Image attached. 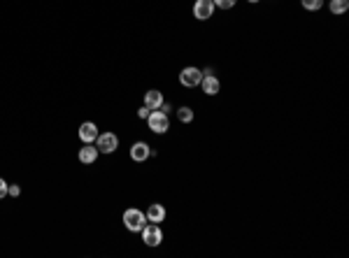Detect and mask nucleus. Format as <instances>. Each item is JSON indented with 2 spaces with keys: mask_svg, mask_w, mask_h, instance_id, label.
<instances>
[{
  "mask_svg": "<svg viewBox=\"0 0 349 258\" xmlns=\"http://www.w3.org/2000/svg\"><path fill=\"white\" fill-rule=\"evenodd\" d=\"M147 121H149V131H154L156 135H163V133L170 131V119L165 112H161V109H151L149 116H147Z\"/></svg>",
  "mask_w": 349,
  "mask_h": 258,
  "instance_id": "obj_1",
  "label": "nucleus"
},
{
  "mask_svg": "<svg viewBox=\"0 0 349 258\" xmlns=\"http://www.w3.org/2000/svg\"><path fill=\"white\" fill-rule=\"evenodd\" d=\"M145 223H147L145 212H140V210H126L124 212V226H126L131 233H140V230L145 228Z\"/></svg>",
  "mask_w": 349,
  "mask_h": 258,
  "instance_id": "obj_2",
  "label": "nucleus"
},
{
  "mask_svg": "<svg viewBox=\"0 0 349 258\" xmlns=\"http://www.w3.org/2000/svg\"><path fill=\"white\" fill-rule=\"evenodd\" d=\"M117 147H119V138L114 133H100L96 138V149L100 154H114Z\"/></svg>",
  "mask_w": 349,
  "mask_h": 258,
  "instance_id": "obj_3",
  "label": "nucleus"
},
{
  "mask_svg": "<svg viewBox=\"0 0 349 258\" xmlns=\"http://www.w3.org/2000/svg\"><path fill=\"white\" fill-rule=\"evenodd\" d=\"M140 233H142V242H145L147 246H158L163 242V233H161V228H158V223L149 221V226L145 223V228L140 230Z\"/></svg>",
  "mask_w": 349,
  "mask_h": 258,
  "instance_id": "obj_4",
  "label": "nucleus"
},
{
  "mask_svg": "<svg viewBox=\"0 0 349 258\" xmlns=\"http://www.w3.org/2000/svg\"><path fill=\"white\" fill-rule=\"evenodd\" d=\"M200 79H203V72L198 70V68H184V70L180 72V82L182 86H187V89H193V86H200Z\"/></svg>",
  "mask_w": 349,
  "mask_h": 258,
  "instance_id": "obj_5",
  "label": "nucleus"
},
{
  "mask_svg": "<svg viewBox=\"0 0 349 258\" xmlns=\"http://www.w3.org/2000/svg\"><path fill=\"white\" fill-rule=\"evenodd\" d=\"M212 14H214V3L212 0H196L193 17L198 19V21H207V19H212Z\"/></svg>",
  "mask_w": 349,
  "mask_h": 258,
  "instance_id": "obj_6",
  "label": "nucleus"
},
{
  "mask_svg": "<svg viewBox=\"0 0 349 258\" xmlns=\"http://www.w3.org/2000/svg\"><path fill=\"white\" fill-rule=\"evenodd\" d=\"M98 135H100V133H98V126L93 123V121H86V123L79 126V140H82L84 144H93Z\"/></svg>",
  "mask_w": 349,
  "mask_h": 258,
  "instance_id": "obj_7",
  "label": "nucleus"
},
{
  "mask_svg": "<svg viewBox=\"0 0 349 258\" xmlns=\"http://www.w3.org/2000/svg\"><path fill=\"white\" fill-rule=\"evenodd\" d=\"M151 156V149H149V144H145V142H135L131 147V158L135 163H142V161H147V158Z\"/></svg>",
  "mask_w": 349,
  "mask_h": 258,
  "instance_id": "obj_8",
  "label": "nucleus"
},
{
  "mask_svg": "<svg viewBox=\"0 0 349 258\" xmlns=\"http://www.w3.org/2000/svg\"><path fill=\"white\" fill-rule=\"evenodd\" d=\"M200 86H203L205 96H217L219 89H221V84H219V79L214 77V75H205V77L200 79Z\"/></svg>",
  "mask_w": 349,
  "mask_h": 258,
  "instance_id": "obj_9",
  "label": "nucleus"
},
{
  "mask_svg": "<svg viewBox=\"0 0 349 258\" xmlns=\"http://www.w3.org/2000/svg\"><path fill=\"white\" fill-rule=\"evenodd\" d=\"M98 154H100V151H98L93 144H84V147L79 149V161L84 163V165H93V163L98 161Z\"/></svg>",
  "mask_w": 349,
  "mask_h": 258,
  "instance_id": "obj_10",
  "label": "nucleus"
},
{
  "mask_svg": "<svg viewBox=\"0 0 349 258\" xmlns=\"http://www.w3.org/2000/svg\"><path fill=\"white\" fill-rule=\"evenodd\" d=\"M145 216H147V221H151V223H161L165 219V207L154 203V205H149V210L145 212Z\"/></svg>",
  "mask_w": 349,
  "mask_h": 258,
  "instance_id": "obj_11",
  "label": "nucleus"
},
{
  "mask_svg": "<svg viewBox=\"0 0 349 258\" xmlns=\"http://www.w3.org/2000/svg\"><path fill=\"white\" fill-rule=\"evenodd\" d=\"M161 105H163V93H161V91H156V89L147 91V93H145V107L158 109Z\"/></svg>",
  "mask_w": 349,
  "mask_h": 258,
  "instance_id": "obj_12",
  "label": "nucleus"
},
{
  "mask_svg": "<svg viewBox=\"0 0 349 258\" xmlns=\"http://www.w3.org/2000/svg\"><path fill=\"white\" fill-rule=\"evenodd\" d=\"M328 7H331L333 14H344L349 10V0H331Z\"/></svg>",
  "mask_w": 349,
  "mask_h": 258,
  "instance_id": "obj_13",
  "label": "nucleus"
},
{
  "mask_svg": "<svg viewBox=\"0 0 349 258\" xmlns=\"http://www.w3.org/2000/svg\"><path fill=\"white\" fill-rule=\"evenodd\" d=\"M177 116H180L182 123H191L193 121V109L191 107H180L177 109Z\"/></svg>",
  "mask_w": 349,
  "mask_h": 258,
  "instance_id": "obj_14",
  "label": "nucleus"
},
{
  "mask_svg": "<svg viewBox=\"0 0 349 258\" xmlns=\"http://www.w3.org/2000/svg\"><path fill=\"white\" fill-rule=\"evenodd\" d=\"M321 3H324V0H301V5L305 7V10H310V12H317L321 7Z\"/></svg>",
  "mask_w": 349,
  "mask_h": 258,
  "instance_id": "obj_15",
  "label": "nucleus"
},
{
  "mask_svg": "<svg viewBox=\"0 0 349 258\" xmlns=\"http://www.w3.org/2000/svg\"><path fill=\"white\" fill-rule=\"evenodd\" d=\"M212 3H214V7H219V10H230V7H235L238 0H212Z\"/></svg>",
  "mask_w": 349,
  "mask_h": 258,
  "instance_id": "obj_16",
  "label": "nucleus"
},
{
  "mask_svg": "<svg viewBox=\"0 0 349 258\" xmlns=\"http://www.w3.org/2000/svg\"><path fill=\"white\" fill-rule=\"evenodd\" d=\"M7 196L19 198V196H21V186H19V184H10V186H7Z\"/></svg>",
  "mask_w": 349,
  "mask_h": 258,
  "instance_id": "obj_17",
  "label": "nucleus"
},
{
  "mask_svg": "<svg viewBox=\"0 0 349 258\" xmlns=\"http://www.w3.org/2000/svg\"><path fill=\"white\" fill-rule=\"evenodd\" d=\"M7 186H10V184H7V181L3 179V177H0V200H3V198L7 196Z\"/></svg>",
  "mask_w": 349,
  "mask_h": 258,
  "instance_id": "obj_18",
  "label": "nucleus"
},
{
  "mask_svg": "<svg viewBox=\"0 0 349 258\" xmlns=\"http://www.w3.org/2000/svg\"><path fill=\"white\" fill-rule=\"evenodd\" d=\"M149 112H151V109H149V107H140V109H138V114H140V119H147V116H149Z\"/></svg>",
  "mask_w": 349,
  "mask_h": 258,
  "instance_id": "obj_19",
  "label": "nucleus"
},
{
  "mask_svg": "<svg viewBox=\"0 0 349 258\" xmlns=\"http://www.w3.org/2000/svg\"><path fill=\"white\" fill-rule=\"evenodd\" d=\"M249 3H259V0H249Z\"/></svg>",
  "mask_w": 349,
  "mask_h": 258,
  "instance_id": "obj_20",
  "label": "nucleus"
}]
</instances>
